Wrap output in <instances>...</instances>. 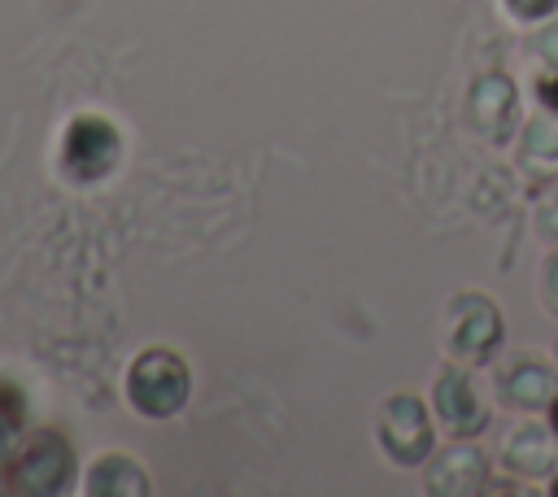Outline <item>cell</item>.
<instances>
[{"label": "cell", "mask_w": 558, "mask_h": 497, "mask_svg": "<svg viewBox=\"0 0 558 497\" xmlns=\"http://www.w3.org/2000/svg\"><path fill=\"white\" fill-rule=\"evenodd\" d=\"M192 392V371L174 349H140L126 366V401L144 419H170L187 405Z\"/></svg>", "instance_id": "6da1fadb"}, {"label": "cell", "mask_w": 558, "mask_h": 497, "mask_svg": "<svg viewBox=\"0 0 558 497\" xmlns=\"http://www.w3.org/2000/svg\"><path fill=\"white\" fill-rule=\"evenodd\" d=\"M57 161L70 183H100L122 161V135L105 113H74L65 122Z\"/></svg>", "instance_id": "7a4b0ae2"}, {"label": "cell", "mask_w": 558, "mask_h": 497, "mask_svg": "<svg viewBox=\"0 0 558 497\" xmlns=\"http://www.w3.org/2000/svg\"><path fill=\"white\" fill-rule=\"evenodd\" d=\"M9 484L17 493H31V497H57V493H70L74 488V475H78V458H74V445L61 436V432H35L22 440V449H13L9 458Z\"/></svg>", "instance_id": "3957f363"}, {"label": "cell", "mask_w": 558, "mask_h": 497, "mask_svg": "<svg viewBox=\"0 0 558 497\" xmlns=\"http://www.w3.org/2000/svg\"><path fill=\"white\" fill-rule=\"evenodd\" d=\"M445 349L458 362H488L501 349V310L488 292H453L445 305Z\"/></svg>", "instance_id": "277c9868"}, {"label": "cell", "mask_w": 558, "mask_h": 497, "mask_svg": "<svg viewBox=\"0 0 558 497\" xmlns=\"http://www.w3.org/2000/svg\"><path fill=\"white\" fill-rule=\"evenodd\" d=\"M375 440L384 449L388 462L397 466H418L432 458L436 449V432H432V405H423L414 392H392L379 414H375Z\"/></svg>", "instance_id": "5b68a950"}, {"label": "cell", "mask_w": 558, "mask_h": 497, "mask_svg": "<svg viewBox=\"0 0 558 497\" xmlns=\"http://www.w3.org/2000/svg\"><path fill=\"white\" fill-rule=\"evenodd\" d=\"M432 410H436V419L449 436H480L493 419V405H488L484 388L462 366H445L432 379Z\"/></svg>", "instance_id": "8992f818"}, {"label": "cell", "mask_w": 558, "mask_h": 497, "mask_svg": "<svg viewBox=\"0 0 558 497\" xmlns=\"http://www.w3.org/2000/svg\"><path fill=\"white\" fill-rule=\"evenodd\" d=\"M493 392H497L506 405L523 410V414L549 410L554 397H558V366L545 362L541 353H510V357L497 362V371H493Z\"/></svg>", "instance_id": "52a82bcc"}, {"label": "cell", "mask_w": 558, "mask_h": 497, "mask_svg": "<svg viewBox=\"0 0 558 497\" xmlns=\"http://www.w3.org/2000/svg\"><path fill=\"white\" fill-rule=\"evenodd\" d=\"M554 462H558V436H554L549 423H541V419L506 423V432H501V466L510 475L541 480V475H554Z\"/></svg>", "instance_id": "ba28073f"}, {"label": "cell", "mask_w": 558, "mask_h": 497, "mask_svg": "<svg viewBox=\"0 0 558 497\" xmlns=\"http://www.w3.org/2000/svg\"><path fill=\"white\" fill-rule=\"evenodd\" d=\"M484 475H488V462H484V449L475 445V436H453V445H445L432 458L423 488L440 493V497H471L484 488Z\"/></svg>", "instance_id": "9c48e42d"}, {"label": "cell", "mask_w": 558, "mask_h": 497, "mask_svg": "<svg viewBox=\"0 0 558 497\" xmlns=\"http://www.w3.org/2000/svg\"><path fill=\"white\" fill-rule=\"evenodd\" d=\"M514 118H519V96H514V83L497 70L480 74L471 83V126L488 140V144H506V135L514 131Z\"/></svg>", "instance_id": "30bf717a"}, {"label": "cell", "mask_w": 558, "mask_h": 497, "mask_svg": "<svg viewBox=\"0 0 558 497\" xmlns=\"http://www.w3.org/2000/svg\"><path fill=\"white\" fill-rule=\"evenodd\" d=\"M83 488L92 497H144L148 475L131 453H100L83 471Z\"/></svg>", "instance_id": "8fae6325"}, {"label": "cell", "mask_w": 558, "mask_h": 497, "mask_svg": "<svg viewBox=\"0 0 558 497\" xmlns=\"http://www.w3.org/2000/svg\"><path fill=\"white\" fill-rule=\"evenodd\" d=\"M536 153H541V161H554L558 157V122L554 118H536V122L523 126L519 157L523 161H536Z\"/></svg>", "instance_id": "7c38bea8"}, {"label": "cell", "mask_w": 558, "mask_h": 497, "mask_svg": "<svg viewBox=\"0 0 558 497\" xmlns=\"http://www.w3.org/2000/svg\"><path fill=\"white\" fill-rule=\"evenodd\" d=\"M536 235L558 244V183H554V187L541 196V205H536Z\"/></svg>", "instance_id": "4fadbf2b"}, {"label": "cell", "mask_w": 558, "mask_h": 497, "mask_svg": "<svg viewBox=\"0 0 558 497\" xmlns=\"http://www.w3.org/2000/svg\"><path fill=\"white\" fill-rule=\"evenodd\" d=\"M0 414H4L13 427L26 423V397H22V388H17L13 379H4V375H0Z\"/></svg>", "instance_id": "5bb4252c"}, {"label": "cell", "mask_w": 558, "mask_h": 497, "mask_svg": "<svg viewBox=\"0 0 558 497\" xmlns=\"http://www.w3.org/2000/svg\"><path fill=\"white\" fill-rule=\"evenodd\" d=\"M536 288H541V301H545V310L558 318V248L541 262V279H536Z\"/></svg>", "instance_id": "9a60e30c"}, {"label": "cell", "mask_w": 558, "mask_h": 497, "mask_svg": "<svg viewBox=\"0 0 558 497\" xmlns=\"http://www.w3.org/2000/svg\"><path fill=\"white\" fill-rule=\"evenodd\" d=\"M536 100H541L549 113H558V65L536 70Z\"/></svg>", "instance_id": "2e32d148"}, {"label": "cell", "mask_w": 558, "mask_h": 497, "mask_svg": "<svg viewBox=\"0 0 558 497\" xmlns=\"http://www.w3.org/2000/svg\"><path fill=\"white\" fill-rule=\"evenodd\" d=\"M554 4H558V0H506V9H510L519 22H541V17L554 13Z\"/></svg>", "instance_id": "e0dca14e"}, {"label": "cell", "mask_w": 558, "mask_h": 497, "mask_svg": "<svg viewBox=\"0 0 558 497\" xmlns=\"http://www.w3.org/2000/svg\"><path fill=\"white\" fill-rule=\"evenodd\" d=\"M541 57H545V65H558V22H549L541 35H536V44H532Z\"/></svg>", "instance_id": "ac0fdd59"}, {"label": "cell", "mask_w": 558, "mask_h": 497, "mask_svg": "<svg viewBox=\"0 0 558 497\" xmlns=\"http://www.w3.org/2000/svg\"><path fill=\"white\" fill-rule=\"evenodd\" d=\"M13 436H17V427L0 414V462H9V458H13V449H17V440H13Z\"/></svg>", "instance_id": "d6986e66"}, {"label": "cell", "mask_w": 558, "mask_h": 497, "mask_svg": "<svg viewBox=\"0 0 558 497\" xmlns=\"http://www.w3.org/2000/svg\"><path fill=\"white\" fill-rule=\"evenodd\" d=\"M549 427H554V436H558V397H554V405H549Z\"/></svg>", "instance_id": "ffe728a7"}, {"label": "cell", "mask_w": 558, "mask_h": 497, "mask_svg": "<svg viewBox=\"0 0 558 497\" xmlns=\"http://www.w3.org/2000/svg\"><path fill=\"white\" fill-rule=\"evenodd\" d=\"M549 493H558V471H554V480H549Z\"/></svg>", "instance_id": "44dd1931"}, {"label": "cell", "mask_w": 558, "mask_h": 497, "mask_svg": "<svg viewBox=\"0 0 558 497\" xmlns=\"http://www.w3.org/2000/svg\"><path fill=\"white\" fill-rule=\"evenodd\" d=\"M554 357H558V340H554Z\"/></svg>", "instance_id": "7402d4cb"}]
</instances>
